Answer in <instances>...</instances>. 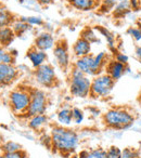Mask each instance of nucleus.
I'll use <instances>...</instances> for the list:
<instances>
[{"label": "nucleus", "mask_w": 141, "mask_h": 158, "mask_svg": "<svg viewBox=\"0 0 141 158\" xmlns=\"http://www.w3.org/2000/svg\"><path fill=\"white\" fill-rule=\"evenodd\" d=\"M140 77H141V73H140Z\"/></svg>", "instance_id": "nucleus-44"}, {"label": "nucleus", "mask_w": 141, "mask_h": 158, "mask_svg": "<svg viewBox=\"0 0 141 158\" xmlns=\"http://www.w3.org/2000/svg\"><path fill=\"white\" fill-rule=\"evenodd\" d=\"M130 129H132L134 131L138 132V133H141V119H136L134 126H132Z\"/></svg>", "instance_id": "nucleus-37"}, {"label": "nucleus", "mask_w": 141, "mask_h": 158, "mask_svg": "<svg viewBox=\"0 0 141 158\" xmlns=\"http://www.w3.org/2000/svg\"><path fill=\"white\" fill-rule=\"evenodd\" d=\"M21 21L27 23L28 25L33 26H41L44 25V20H42L40 16H21L20 18Z\"/></svg>", "instance_id": "nucleus-28"}, {"label": "nucleus", "mask_w": 141, "mask_h": 158, "mask_svg": "<svg viewBox=\"0 0 141 158\" xmlns=\"http://www.w3.org/2000/svg\"><path fill=\"white\" fill-rule=\"evenodd\" d=\"M115 82L110 75L100 74L91 79L90 95L93 99H106L111 95L114 89Z\"/></svg>", "instance_id": "nucleus-5"}, {"label": "nucleus", "mask_w": 141, "mask_h": 158, "mask_svg": "<svg viewBox=\"0 0 141 158\" xmlns=\"http://www.w3.org/2000/svg\"><path fill=\"white\" fill-rule=\"evenodd\" d=\"M3 141H5V140H3V136H2V134H0V145L2 144V142H3Z\"/></svg>", "instance_id": "nucleus-41"}, {"label": "nucleus", "mask_w": 141, "mask_h": 158, "mask_svg": "<svg viewBox=\"0 0 141 158\" xmlns=\"http://www.w3.org/2000/svg\"><path fill=\"white\" fill-rule=\"evenodd\" d=\"M23 149V146L18 142H14V141H3L2 144L0 145V151L2 154H10L14 153V152H18Z\"/></svg>", "instance_id": "nucleus-22"}, {"label": "nucleus", "mask_w": 141, "mask_h": 158, "mask_svg": "<svg viewBox=\"0 0 141 158\" xmlns=\"http://www.w3.org/2000/svg\"><path fill=\"white\" fill-rule=\"evenodd\" d=\"M114 56H113V59L115 60V61H117L118 63H122L124 64V65H128V62H129V57H128V55L126 54V53L124 52H119V51H117L115 54H113Z\"/></svg>", "instance_id": "nucleus-31"}, {"label": "nucleus", "mask_w": 141, "mask_h": 158, "mask_svg": "<svg viewBox=\"0 0 141 158\" xmlns=\"http://www.w3.org/2000/svg\"><path fill=\"white\" fill-rule=\"evenodd\" d=\"M93 57L95 55L93 54H89L86 55V56H83V57H78L77 60L75 61L74 63V66L76 68H78L79 70H82L85 75H87L88 77L90 76H98L99 73L97 72L95 67V63H93Z\"/></svg>", "instance_id": "nucleus-9"}, {"label": "nucleus", "mask_w": 141, "mask_h": 158, "mask_svg": "<svg viewBox=\"0 0 141 158\" xmlns=\"http://www.w3.org/2000/svg\"><path fill=\"white\" fill-rule=\"evenodd\" d=\"M57 120L60 126L64 127H70L73 123V118H72V107L68 105L62 106L57 113Z\"/></svg>", "instance_id": "nucleus-18"}, {"label": "nucleus", "mask_w": 141, "mask_h": 158, "mask_svg": "<svg viewBox=\"0 0 141 158\" xmlns=\"http://www.w3.org/2000/svg\"><path fill=\"white\" fill-rule=\"evenodd\" d=\"M93 28L96 29V31H98V33L100 34L101 36H103L104 39L106 40V44H108V47H109V50L111 51V52L113 53V54H115V53L117 52V47H116V39H115V36L114 34L112 33V31H109L106 27L104 26H95Z\"/></svg>", "instance_id": "nucleus-17"}, {"label": "nucleus", "mask_w": 141, "mask_h": 158, "mask_svg": "<svg viewBox=\"0 0 141 158\" xmlns=\"http://www.w3.org/2000/svg\"><path fill=\"white\" fill-rule=\"evenodd\" d=\"M15 36V33L11 26L1 27L0 28V47H3V48L9 47L13 42Z\"/></svg>", "instance_id": "nucleus-19"}, {"label": "nucleus", "mask_w": 141, "mask_h": 158, "mask_svg": "<svg viewBox=\"0 0 141 158\" xmlns=\"http://www.w3.org/2000/svg\"><path fill=\"white\" fill-rule=\"evenodd\" d=\"M135 53H136V56H137V59H138V61L141 63V46H137L136 47Z\"/></svg>", "instance_id": "nucleus-39"}, {"label": "nucleus", "mask_w": 141, "mask_h": 158, "mask_svg": "<svg viewBox=\"0 0 141 158\" xmlns=\"http://www.w3.org/2000/svg\"><path fill=\"white\" fill-rule=\"evenodd\" d=\"M67 158H79V157H78V155H77V154H72V155H70V156H68Z\"/></svg>", "instance_id": "nucleus-40"}, {"label": "nucleus", "mask_w": 141, "mask_h": 158, "mask_svg": "<svg viewBox=\"0 0 141 158\" xmlns=\"http://www.w3.org/2000/svg\"><path fill=\"white\" fill-rule=\"evenodd\" d=\"M53 56L58 65L63 70H67L70 65V57L68 53V46L65 40H59L53 47Z\"/></svg>", "instance_id": "nucleus-8"}, {"label": "nucleus", "mask_w": 141, "mask_h": 158, "mask_svg": "<svg viewBox=\"0 0 141 158\" xmlns=\"http://www.w3.org/2000/svg\"><path fill=\"white\" fill-rule=\"evenodd\" d=\"M131 11L129 6V1H123V2H117L115 8L113 9V15L116 19H123Z\"/></svg>", "instance_id": "nucleus-20"}, {"label": "nucleus", "mask_w": 141, "mask_h": 158, "mask_svg": "<svg viewBox=\"0 0 141 158\" xmlns=\"http://www.w3.org/2000/svg\"><path fill=\"white\" fill-rule=\"evenodd\" d=\"M49 105L48 95L41 89L31 88V103L24 115V118H29L35 115L46 114Z\"/></svg>", "instance_id": "nucleus-6"}, {"label": "nucleus", "mask_w": 141, "mask_h": 158, "mask_svg": "<svg viewBox=\"0 0 141 158\" xmlns=\"http://www.w3.org/2000/svg\"><path fill=\"white\" fill-rule=\"evenodd\" d=\"M34 79L44 88H52L57 85L58 78L55 69L51 64L45 63L34 70Z\"/></svg>", "instance_id": "nucleus-7"}, {"label": "nucleus", "mask_w": 141, "mask_h": 158, "mask_svg": "<svg viewBox=\"0 0 141 158\" xmlns=\"http://www.w3.org/2000/svg\"><path fill=\"white\" fill-rule=\"evenodd\" d=\"M91 79L74 66L68 76V88L72 97L86 99L90 95Z\"/></svg>", "instance_id": "nucleus-3"}, {"label": "nucleus", "mask_w": 141, "mask_h": 158, "mask_svg": "<svg viewBox=\"0 0 141 158\" xmlns=\"http://www.w3.org/2000/svg\"><path fill=\"white\" fill-rule=\"evenodd\" d=\"M11 27H12V29H13L14 33H15L16 36H22L23 34H25L26 31H28L32 29L31 25H28L27 23L21 21L20 19L14 21V22L11 24Z\"/></svg>", "instance_id": "nucleus-24"}, {"label": "nucleus", "mask_w": 141, "mask_h": 158, "mask_svg": "<svg viewBox=\"0 0 141 158\" xmlns=\"http://www.w3.org/2000/svg\"><path fill=\"white\" fill-rule=\"evenodd\" d=\"M14 21H15V19H14L13 14L0 5V28L6 26H11V24Z\"/></svg>", "instance_id": "nucleus-21"}, {"label": "nucleus", "mask_w": 141, "mask_h": 158, "mask_svg": "<svg viewBox=\"0 0 141 158\" xmlns=\"http://www.w3.org/2000/svg\"><path fill=\"white\" fill-rule=\"evenodd\" d=\"M36 2L38 3V5H40V6H49V5H51V3L53 2V0H36Z\"/></svg>", "instance_id": "nucleus-38"}, {"label": "nucleus", "mask_w": 141, "mask_h": 158, "mask_svg": "<svg viewBox=\"0 0 141 158\" xmlns=\"http://www.w3.org/2000/svg\"><path fill=\"white\" fill-rule=\"evenodd\" d=\"M7 158H27V153L24 151V148L21 149V151L14 152V153H10V154H5Z\"/></svg>", "instance_id": "nucleus-34"}, {"label": "nucleus", "mask_w": 141, "mask_h": 158, "mask_svg": "<svg viewBox=\"0 0 141 158\" xmlns=\"http://www.w3.org/2000/svg\"><path fill=\"white\" fill-rule=\"evenodd\" d=\"M0 158H7V157H6V155H5V154H2V153H1V154H0Z\"/></svg>", "instance_id": "nucleus-42"}, {"label": "nucleus", "mask_w": 141, "mask_h": 158, "mask_svg": "<svg viewBox=\"0 0 141 158\" xmlns=\"http://www.w3.org/2000/svg\"><path fill=\"white\" fill-rule=\"evenodd\" d=\"M100 2L101 0H68V3L74 9L79 11H90L97 9L100 7Z\"/></svg>", "instance_id": "nucleus-15"}, {"label": "nucleus", "mask_w": 141, "mask_h": 158, "mask_svg": "<svg viewBox=\"0 0 141 158\" xmlns=\"http://www.w3.org/2000/svg\"><path fill=\"white\" fill-rule=\"evenodd\" d=\"M106 158H122V148L116 145H111L106 149Z\"/></svg>", "instance_id": "nucleus-29"}, {"label": "nucleus", "mask_w": 141, "mask_h": 158, "mask_svg": "<svg viewBox=\"0 0 141 158\" xmlns=\"http://www.w3.org/2000/svg\"><path fill=\"white\" fill-rule=\"evenodd\" d=\"M73 53L76 57H83L89 55L91 53V44L86 39L79 37L73 44Z\"/></svg>", "instance_id": "nucleus-16"}, {"label": "nucleus", "mask_w": 141, "mask_h": 158, "mask_svg": "<svg viewBox=\"0 0 141 158\" xmlns=\"http://www.w3.org/2000/svg\"><path fill=\"white\" fill-rule=\"evenodd\" d=\"M127 34L135 40V41L139 42L141 41V28L140 27H129L127 29Z\"/></svg>", "instance_id": "nucleus-30"}, {"label": "nucleus", "mask_w": 141, "mask_h": 158, "mask_svg": "<svg viewBox=\"0 0 141 158\" xmlns=\"http://www.w3.org/2000/svg\"><path fill=\"white\" fill-rule=\"evenodd\" d=\"M80 37L86 39L88 42H90L91 44H97V42H100L99 37H98L97 33H96V29L95 28H91V27H85L84 29L80 33Z\"/></svg>", "instance_id": "nucleus-23"}, {"label": "nucleus", "mask_w": 141, "mask_h": 158, "mask_svg": "<svg viewBox=\"0 0 141 158\" xmlns=\"http://www.w3.org/2000/svg\"><path fill=\"white\" fill-rule=\"evenodd\" d=\"M52 148L62 156H70L79 146V134L74 129L64 126L54 125L50 129Z\"/></svg>", "instance_id": "nucleus-1"}, {"label": "nucleus", "mask_w": 141, "mask_h": 158, "mask_svg": "<svg viewBox=\"0 0 141 158\" xmlns=\"http://www.w3.org/2000/svg\"><path fill=\"white\" fill-rule=\"evenodd\" d=\"M54 44V37L48 31H42L39 35H37V37L35 38V42H34V47H36L39 50L45 51V52H47L50 49H53Z\"/></svg>", "instance_id": "nucleus-12"}, {"label": "nucleus", "mask_w": 141, "mask_h": 158, "mask_svg": "<svg viewBox=\"0 0 141 158\" xmlns=\"http://www.w3.org/2000/svg\"><path fill=\"white\" fill-rule=\"evenodd\" d=\"M27 119H28L27 121L28 128L33 131H42L49 125V117L46 114L35 115Z\"/></svg>", "instance_id": "nucleus-14"}, {"label": "nucleus", "mask_w": 141, "mask_h": 158, "mask_svg": "<svg viewBox=\"0 0 141 158\" xmlns=\"http://www.w3.org/2000/svg\"><path fill=\"white\" fill-rule=\"evenodd\" d=\"M92 154V158H106V149L101 146L95 147L90 149Z\"/></svg>", "instance_id": "nucleus-32"}, {"label": "nucleus", "mask_w": 141, "mask_h": 158, "mask_svg": "<svg viewBox=\"0 0 141 158\" xmlns=\"http://www.w3.org/2000/svg\"><path fill=\"white\" fill-rule=\"evenodd\" d=\"M136 121L134 113L127 107H112L102 115V123L110 130L124 131L134 126Z\"/></svg>", "instance_id": "nucleus-2"}, {"label": "nucleus", "mask_w": 141, "mask_h": 158, "mask_svg": "<svg viewBox=\"0 0 141 158\" xmlns=\"http://www.w3.org/2000/svg\"><path fill=\"white\" fill-rule=\"evenodd\" d=\"M26 57L29 60V62L32 63V65L34 66V68L39 67L40 65L47 63V59H48V55L45 51L39 50L36 47H32L26 53Z\"/></svg>", "instance_id": "nucleus-13"}, {"label": "nucleus", "mask_w": 141, "mask_h": 158, "mask_svg": "<svg viewBox=\"0 0 141 158\" xmlns=\"http://www.w3.org/2000/svg\"><path fill=\"white\" fill-rule=\"evenodd\" d=\"M78 157L79 158H92V154H91V151L90 149H87V148H84L82 149L80 152H78Z\"/></svg>", "instance_id": "nucleus-35"}, {"label": "nucleus", "mask_w": 141, "mask_h": 158, "mask_svg": "<svg viewBox=\"0 0 141 158\" xmlns=\"http://www.w3.org/2000/svg\"><path fill=\"white\" fill-rule=\"evenodd\" d=\"M0 63L14 65V63H15V56H13L11 54V52L8 51L6 48L0 47Z\"/></svg>", "instance_id": "nucleus-25"}, {"label": "nucleus", "mask_w": 141, "mask_h": 158, "mask_svg": "<svg viewBox=\"0 0 141 158\" xmlns=\"http://www.w3.org/2000/svg\"><path fill=\"white\" fill-rule=\"evenodd\" d=\"M72 118H73V123L76 125H80L83 123L85 119V113L79 107H72Z\"/></svg>", "instance_id": "nucleus-27"}, {"label": "nucleus", "mask_w": 141, "mask_h": 158, "mask_svg": "<svg viewBox=\"0 0 141 158\" xmlns=\"http://www.w3.org/2000/svg\"><path fill=\"white\" fill-rule=\"evenodd\" d=\"M138 157V153L136 149L131 148V147H126V148L122 149V158H137Z\"/></svg>", "instance_id": "nucleus-33"}, {"label": "nucleus", "mask_w": 141, "mask_h": 158, "mask_svg": "<svg viewBox=\"0 0 141 158\" xmlns=\"http://www.w3.org/2000/svg\"><path fill=\"white\" fill-rule=\"evenodd\" d=\"M31 103V88H19L14 89L9 94V105L14 115L24 117L27 108Z\"/></svg>", "instance_id": "nucleus-4"}, {"label": "nucleus", "mask_w": 141, "mask_h": 158, "mask_svg": "<svg viewBox=\"0 0 141 158\" xmlns=\"http://www.w3.org/2000/svg\"><path fill=\"white\" fill-rule=\"evenodd\" d=\"M123 1H128V0H117V2H123Z\"/></svg>", "instance_id": "nucleus-43"}, {"label": "nucleus", "mask_w": 141, "mask_h": 158, "mask_svg": "<svg viewBox=\"0 0 141 158\" xmlns=\"http://www.w3.org/2000/svg\"><path fill=\"white\" fill-rule=\"evenodd\" d=\"M128 1H129L130 9L134 10V11H137L140 8V1L139 0H128Z\"/></svg>", "instance_id": "nucleus-36"}, {"label": "nucleus", "mask_w": 141, "mask_h": 158, "mask_svg": "<svg viewBox=\"0 0 141 158\" xmlns=\"http://www.w3.org/2000/svg\"><path fill=\"white\" fill-rule=\"evenodd\" d=\"M116 5H117V0H101L100 7L98 9L102 13H108V12L113 11V9H114Z\"/></svg>", "instance_id": "nucleus-26"}, {"label": "nucleus", "mask_w": 141, "mask_h": 158, "mask_svg": "<svg viewBox=\"0 0 141 158\" xmlns=\"http://www.w3.org/2000/svg\"><path fill=\"white\" fill-rule=\"evenodd\" d=\"M126 66L127 65H124V64L115 61L114 59H111L105 66V72L106 74L112 77L114 81H117L126 75Z\"/></svg>", "instance_id": "nucleus-11"}, {"label": "nucleus", "mask_w": 141, "mask_h": 158, "mask_svg": "<svg viewBox=\"0 0 141 158\" xmlns=\"http://www.w3.org/2000/svg\"><path fill=\"white\" fill-rule=\"evenodd\" d=\"M19 77V70L14 65L11 64L0 63V87L8 86L15 81Z\"/></svg>", "instance_id": "nucleus-10"}]
</instances>
